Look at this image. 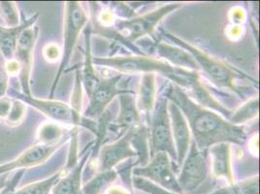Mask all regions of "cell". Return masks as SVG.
I'll use <instances>...</instances> for the list:
<instances>
[{
  "label": "cell",
  "mask_w": 260,
  "mask_h": 194,
  "mask_svg": "<svg viewBox=\"0 0 260 194\" xmlns=\"http://www.w3.org/2000/svg\"><path fill=\"white\" fill-rule=\"evenodd\" d=\"M164 95L182 111L197 149L207 151L220 143L236 145L246 143L247 133L243 125H235L216 112L200 106L187 95L183 87L169 84Z\"/></svg>",
  "instance_id": "6da1fadb"
},
{
  "label": "cell",
  "mask_w": 260,
  "mask_h": 194,
  "mask_svg": "<svg viewBox=\"0 0 260 194\" xmlns=\"http://www.w3.org/2000/svg\"><path fill=\"white\" fill-rule=\"evenodd\" d=\"M92 60L93 64L108 67L124 74L159 73L170 79L175 85L186 88H189L199 77L196 71L181 69L161 59L144 55L93 57Z\"/></svg>",
  "instance_id": "7a4b0ae2"
},
{
  "label": "cell",
  "mask_w": 260,
  "mask_h": 194,
  "mask_svg": "<svg viewBox=\"0 0 260 194\" xmlns=\"http://www.w3.org/2000/svg\"><path fill=\"white\" fill-rule=\"evenodd\" d=\"M166 36L178 47L183 48L188 54H191L198 65L199 69L201 68L215 85L221 87L230 88L239 93L238 87L236 86L237 80L242 78L251 79L249 76L240 72L237 69L231 67L230 65L226 64L217 58L212 57L211 55L203 53L199 49L176 37L175 35L166 33Z\"/></svg>",
  "instance_id": "3957f363"
},
{
  "label": "cell",
  "mask_w": 260,
  "mask_h": 194,
  "mask_svg": "<svg viewBox=\"0 0 260 194\" xmlns=\"http://www.w3.org/2000/svg\"><path fill=\"white\" fill-rule=\"evenodd\" d=\"M87 22L86 12L83 9L80 2L69 1L65 3L64 33H63V48L60 55V63L58 66L56 76L54 78L51 88L50 99L54 98L57 84L65 72V69L70 62L71 56L74 52L80 33Z\"/></svg>",
  "instance_id": "277c9868"
},
{
  "label": "cell",
  "mask_w": 260,
  "mask_h": 194,
  "mask_svg": "<svg viewBox=\"0 0 260 194\" xmlns=\"http://www.w3.org/2000/svg\"><path fill=\"white\" fill-rule=\"evenodd\" d=\"M150 128V156L157 152H166L171 159L177 161V154L171 131L168 112V99L165 96L156 99L152 111Z\"/></svg>",
  "instance_id": "5b68a950"
},
{
  "label": "cell",
  "mask_w": 260,
  "mask_h": 194,
  "mask_svg": "<svg viewBox=\"0 0 260 194\" xmlns=\"http://www.w3.org/2000/svg\"><path fill=\"white\" fill-rule=\"evenodd\" d=\"M7 92H9V95L13 99H18L23 102L25 105H29L33 108L38 110L46 117L54 121L73 125L74 127H78L79 125L83 126L84 124L85 118L81 116V113L77 112L70 105L66 104L64 102L55 101L52 99H38L32 95H26L21 91H17L15 89L10 90L9 88Z\"/></svg>",
  "instance_id": "8992f818"
},
{
  "label": "cell",
  "mask_w": 260,
  "mask_h": 194,
  "mask_svg": "<svg viewBox=\"0 0 260 194\" xmlns=\"http://www.w3.org/2000/svg\"><path fill=\"white\" fill-rule=\"evenodd\" d=\"M133 176L146 179L176 193L184 194L178 183L172 159L166 152H157L148 164L134 168Z\"/></svg>",
  "instance_id": "52a82bcc"
},
{
  "label": "cell",
  "mask_w": 260,
  "mask_h": 194,
  "mask_svg": "<svg viewBox=\"0 0 260 194\" xmlns=\"http://www.w3.org/2000/svg\"><path fill=\"white\" fill-rule=\"evenodd\" d=\"M181 5L178 3L167 4L153 11L135 17L130 20H119L116 22V29L120 36H123L130 42L149 35L155 29L163 18L178 9Z\"/></svg>",
  "instance_id": "ba28073f"
},
{
  "label": "cell",
  "mask_w": 260,
  "mask_h": 194,
  "mask_svg": "<svg viewBox=\"0 0 260 194\" xmlns=\"http://www.w3.org/2000/svg\"><path fill=\"white\" fill-rule=\"evenodd\" d=\"M178 183L183 193L192 192L206 180L209 172L208 150L197 149L194 143H191L183 164L180 167Z\"/></svg>",
  "instance_id": "9c48e42d"
},
{
  "label": "cell",
  "mask_w": 260,
  "mask_h": 194,
  "mask_svg": "<svg viewBox=\"0 0 260 194\" xmlns=\"http://www.w3.org/2000/svg\"><path fill=\"white\" fill-rule=\"evenodd\" d=\"M39 27L31 26L23 30L18 39L14 57L20 66V84L22 92L26 95H31L30 77L32 71L33 52L38 38Z\"/></svg>",
  "instance_id": "30bf717a"
},
{
  "label": "cell",
  "mask_w": 260,
  "mask_h": 194,
  "mask_svg": "<svg viewBox=\"0 0 260 194\" xmlns=\"http://www.w3.org/2000/svg\"><path fill=\"white\" fill-rule=\"evenodd\" d=\"M121 79V75L114 76L112 78L99 79L96 86H94L89 98V103L85 111V118L88 119H99L110 102L121 93L130 92L126 89H119L118 84Z\"/></svg>",
  "instance_id": "8fae6325"
},
{
  "label": "cell",
  "mask_w": 260,
  "mask_h": 194,
  "mask_svg": "<svg viewBox=\"0 0 260 194\" xmlns=\"http://www.w3.org/2000/svg\"><path fill=\"white\" fill-rule=\"evenodd\" d=\"M136 128L137 127L130 128L119 140L106 145L100 150L98 156L100 172L112 170L120 162L137 155V152L132 146V137Z\"/></svg>",
  "instance_id": "7c38bea8"
},
{
  "label": "cell",
  "mask_w": 260,
  "mask_h": 194,
  "mask_svg": "<svg viewBox=\"0 0 260 194\" xmlns=\"http://www.w3.org/2000/svg\"><path fill=\"white\" fill-rule=\"evenodd\" d=\"M61 142L54 145H34L26 151H23L21 155H19L14 160L1 164L0 176L4 174H9L15 170H24L42 164L47 161L61 147Z\"/></svg>",
  "instance_id": "4fadbf2b"
},
{
  "label": "cell",
  "mask_w": 260,
  "mask_h": 194,
  "mask_svg": "<svg viewBox=\"0 0 260 194\" xmlns=\"http://www.w3.org/2000/svg\"><path fill=\"white\" fill-rule=\"evenodd\" d=\"M168 112L170 117L175 150L177 154L178 168H180L191 146V132L182 111L169 100Z\"/></svg>",
  "instance_id": "5bb4252c"
},
{
  "label": "cell",
  "mask_w": 260,
  "mask_h": 194,
  "mask_svg": "<svg viewBox=\"0 0 260 194\" xmlns=\"http://www.w3.org/2000/svg\"><path fill=\"white\" fill-rule=\"evenodd\" d=\"M119 112L118 118L110 126L115 131L123 130L126 132L130 128L141 125V114L136 105V97L133 91L121 93L119 95Z\"/></svg>",
  "instance_id": "9a60e30c"
},
{
  "label": "cell",
  "mask_w": 260,
  "mask_h": 194,
  "mask_svg": "<svg viewBox=\"0 0 260 194\" xmlns=\"http://www.w3.org/2000/svg\"><path fill=\"white\" fill-rule=\"evenodd\" d=\"M91 152L92 151L89 150L74 167L63 168L64 174L54 185L51 194H84L82 190V176Z\"/></svg>",
  "instance_id": "2e32d148"
},
{
  "label": "cell",
  "mask_w": 260,
  "mask_h": 194,
  "mask_svg": "<svg viewBox=\"0 0 260 194\" xmlns=\"http://www.w3.org/2000/svg\"><path fill=\"white\" fill-rule=\"evenodd\" d=\"M211 160V170L213 175L219 179L224 178L229 184L234 183V176L231 167L230 144L220 143L208 149Z\"/></svg>",
  "instance_id": "e0dca14e"
},
{
  "label": "cell",
  "mask_w": 260,
  "mask_h": 194,
  "mask_svg": "<svg viewBox=\"0 0 260 194\" xmlns=\"http://www.w3.org/2000/svg\"><path fill=\"white\" fill-rule=\"evenodd\" d=\"M38 18L39 13H36L17 27H3L0 25V53L5 60H12L14 58L20 34L26 28L33 26Z\"/></svg>",
  "instance_id": "ac0fdd59"
},
{
  "label": "cell",
  "mask_w": 260,
  "mask_h": 194,
  "mask_svg": "<svg viewBox=\"0 0 260 194\" xmlns=\"http://www.w3.org/2000/svg\"><path fill=\"white\" fill-rule=\"evenodd\" d=\"M156 53L163 57L166 62L175 67L189 71H196L199 69L192 55L181 47L167 43H158L156 45Z\"/></svg>",
  "instance_id": "d6986e66"
},
{
  "label": "cell",
  "mask_w": 260,
  "mask_h": 194,
  "mask_svg": "<svg viewBox=\"0 0 260 194\" xmlns=\"http://www.w3.org/2000/svg\"><path fill=\"white\" fill-rule=\"evenodd\" d=\"M156 99L155 75L144 74L142 76L138 96L136 98V105L140 114L143 112L149 118L153 111Z\"/></svg>",
  "instance_id": "ffe728a7"
},
{
  "label": "cell",
  "mask_w": 260,
  "mask_h": 194,
  "mask_svg": "<svg viewBox=\"0 0 260 194\" xmlns=\"http://www.w3.org/2000/svg\"><path fill=\"white\" fill-rule=\"evenodd\" d=\"M90 33L91 28L90 26H87L86 29V50H85V62H84V68L82 72V82L85 87V90L87 92V96H90L94 86L99 81L95 70H94V64L92 60V54H91V46H90Z\"/></svg>",
  "instance_id": "44dd1931"
},
{
  "label": "cell",
  "mask_w": 260,
  "mask_h": 194,
  "mask_svg": "<svg viewBox=\"0 0 260 194\" xmlns=\"http://www.w3.org/2000/svg\"><path fill=\"white\" fill-rule=\"evenodd\" d=\"M117 178L118 173L114 169L101 171L82 187L83 193L102 194L111 183L117 180Z\"/></svg>",
  "instance_id": "7402d4cb"
},
{
  "label": "cell",
  "mask_w": 260,
  "mask_h": 194,
  "mask_svg": "<svg viewBox=\"0 0 260 194\" xmlns=\"http://www.w3.org/2000/svg\"><path fill=\"white\" fill-rule=\"evenodd\" d=\"M258 112H259V99L255 97L246 102L234 113H231V115L228 118V121L235 125H242L245 122H248L251 119H255L258 116Z\"/></svg>",
  "instance_id": "603a6c76"
},
{
  "label": "cell",
  "mask_w": 260,
  "mask_h": 194,
  "mask_svg": "<svg viewBox=\"0 0 260 194\" xmlns=\"http://www.w3.org/2000/svg\"><path fill=\"white\" fill-rule=\"evenodd\" d=\"M63 174H64V169H61L58 172L55 173L52 177L45 179L43 181L27 184L22 187L21 189L14 191L13 194H51L54 185L63 176Z\"/></svg>",
  "instance_id": "cb8c5ba5"
},
{
  "label": "cell",
  "mask_w": 260,
  "mask_h": 194,
  "mask_svg": "<svg viewBox=\"0 0 260 194\" xmlns=\"http://www.w3.org/2000/svg\"><path fill=\"white\" fill-rule=\"evenodd\" d=\"M65 130L56 123L46 122L43 123L37 132V139L42 145H54L59 143V140L64 134Z\"/></svg>",
  "instance_id": "d4e9b609"
},
{
  "label": "cell",
  "mask_w": 260,
  "mask_h": 194,
  "mask_svg": "<svg viewBox=\"0 0 260 194\" xmlns=\"http://www.w3.org/2000/svg\"><path fill=\"white\" fill-rule=\"evenodd\" d=\"M258 176H254L244 182L231 183L228 187L217 189L211 194H258Z\"/></svg>",
  "instance_id": "484cf974"
},
{
  "label": "cell",
  "mask_w": 260,
  "mask_h": 194,
  "mask_svg": "<svg viewBox=\"0 0 260 194\" xmlns=\"http://www.w3.org/2000/svg\"><path fill=\"white\" fill-rule=\"evenodd\" d=\"M0 17L7 27L20 25V16L16 4L12 1H0Z\"/></svg>",
  "instance_id": "4316f807"
},
{
  "label": "cell",
  "mask_w": 260,
  "mask_h": 194,
  "mask_svg": "<svg viewBox=\"0 0 260 194\" xmlns=\"http://www.w3.org/2000/svg\"><path fill=\"white\" fill-rule=\"evenodd\" d=\"M25 114H26V105L18 99H13L10 112L5 121L9 126H17L23 121V119L25 118Z\"/></svg>",
  "instance_id": "83f0119b"
},
{
  "label": "cell",
  "mask_w": 260,
  "mask_h": 194,
  "mask_svg": "<svg viewBox=\"0 0 260 194\" xmlns=\"http://www.w3.org/2000/svg\"><path fill=\"white\" fill-rule=\"evenodd\" d=\"M132 184L134 185L135 188L141 190L146 194H179L160 187L159 185L152 183L146 179L135 177V176H133Z\"/></svg>",
  "instance_id": "f1b7e54d"
},
{
  "label": "cell",
  "mask_w": 260,
  "mask_h": 194,
  "mask_svg": "<svg viewBox=\"0 0 260 194\" xmlns=\"http://www.w3.org/2000/svg\"><path fill=\"white\" fill-rule=\"evenodd\" d=\"M6 60L0 59V98L6 96V93L8 91V86H9V75L5 68Z\"/></svg>",
  "instance_id": "f546056e"
},
{
  "label": "cell",
  "mask_w": 260,
  "mask_h": 194,
  "mask_svg": "<svg viewBox=\"0 0 260 194\" xmlns=\"http://www.w3.org/2000/svg\"><path fill=\"white\" fill-rule=\"evenodd\" d=\"M11 97L4 96L0 98V120H5L12 106Z\"/></svg>",
  "instance_id": "4dcf8cb0"
},
{
  "label": "cell",
  "mask_w": 260,
  "mask_h": 194,
  "mask_svg": "<svg viewBox=\"0 0 260 194\" xmlns=\"http://www.w3.org/2000/svg\"><path fill=\"white\" fill-rule=\"evenodd\" d=\"M23 173H24V170H21V171L18 172V174H16L11 181H9L8 183H7V185L4 187L3 192H2V190L0 191V194H13V192L16 190L15 187H16V185L19 183L20 179L22 178Z\"/></svg>",
  "instance_id": "1f68e13d"
},
{
  "label": "cell",
  "mask_w": 260,
  "mask_h": 194,
  "mask_svg": "<svg viewBox=\"0 0 260 194\" xmlns=\"http://www.w3.org/2000/svg\"><path fill=\"white\" fill-rule=\"evenodd\" d=\"M58 49L55 45H48L44 50L45 56L50 60H54L58 56Z\"/></svg>",
  "instance_id": "d6a6232c"
},
{
  "label": "cell",
  "mask_w": 260,
  "mask_h": 194,
  "mask_svg": "<svg viewBox=\"0 0 260 194\" xmlns=\"http://www.w3.org/2000/svg\"><path fill=\"white\" fill-rule=\"evenodd\" d=\"M9 174H4V175L0 176V191L2 189H4V187L7 185V183L9 182Z\"/></svg>",
  "instance_id": "836d02e7"
},
{
  "label": "cell",
  "mask_w": 260,
  "mask_h": 194,
  "mask_svg": "<svg viewBox=\"0 0 260 194\" xmlns=\"http://www.w3.org/2000/svg\"><path fill=\"white\" fill-rule=\"evenodd\" d=\"M107 194H128L127 191H125L124 189L118 187V186H115V187H110L108 189V192Z\"/></svg>",
  "instance_id": "e575fe53"
},
{
  "label": "cell",
  "mask_w": 260,
  "mask_h": 194,
  "mask_svg": "<svg viewBox=\"0 0 260 194\" xmlns=\"http://www.w3.org/2000/svg\"><path fill=\"white\" fill-rule=\"evenodd\" d=\"M3 58H4V57H3V55H2L1 53H0V59H3ZM4 59H5V58H4Z\"/></svg>",
  "instance_id": "d590c367"
},
{
  "label": "cell",
  "mask_w": 260,
  "mask_h": 194,
  "mask_svg": "<svg viewBox=\"0 0 260 194\" xmlns=\"http://www.w3.org/2000/svg\"><path fill=\"white\" fill-rule=\"evenodd\" d=\"M142 194H146V193H142Z\"/></svg>",
  "instance_id": "8d00e7d4"
}]
</instances>
